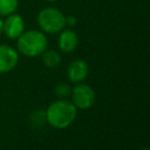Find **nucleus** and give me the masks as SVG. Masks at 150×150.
Wrapping results in <instances>:
<instances>
[{
	"label": "nucleus",
	"instance_id": "13",
	"mask_svg": "<svg viewBox=\"0 0 150 150\" xmlns=\"http://www.w3.org/2000/svg\"><path fill=\"white\" fill-rule=\"evenodd\" d=\"M2 23H4V20H2V16H0V35L2 34Z\"/></svg>",
	"mask_w": 150,
	"mask_h": 150
},
{
	"label": "nucleus",
	"instance_id": "9",
	"mask_svg": "<svg viewBox=\"0 0 150 150\" xmlns=\"http://www.w3.org/2000/svg\"><path fill=\"white\" fill-rule=\"evenodd\" d=\"M41 56L42 63L48 68H56L61 63V55L54 49H46Z\"/></svg>",
	"mask_w": 150,
	"mask_h": 150
},
{
	"label": "nucleus",
	"instance_id": "3",
	"mask_svg": "<svg viewBox=\"0 0 150 150\" xmlns=\"http://www.w3.org/2000/svg\"><path fill=\"white\" fill-rule=\"evenodd\" d=\"M38 25L45 34H57L66 27V15L56 7H45L36 16Z\"/></svg>",
	"mask_w": 150,
	"mask_h": 150
},
{
	"label": "nucleus",
	"instance_id": "5",
	"mask_svg": "<svg viewBox=\"0 0 150 150\" xmlns=\"http://www.w3.org/2000/svg\"><path fill=\"white\" fill-rule=\"evenodd\" d=\"M23 32H25V21L20 14L15 12L6 16L2 23V33H5V35L8 39L16 40Z\"/></svg>",
	"mask_w": 150,
	"mask_h": 150
},
{
	"label": "nucleus",
	"instance_id": "7",
	"mask_svg": "<svg viewBox=\"0 0 150 150\" xmlns=\"http://www.w3.org/2000/svg\"><path fill=\"white\" fill-rule=\"evenodd\" d=\"M79 45V36L71 28H63L59 33L57 46L59 49L63 53H73Z\"/></svg>",
	"mask_w": 150,
	"mask_h": 150
},
{
	"label": "nucleus",
	"instance_id": "14",
	"mask_svg": "<svg viewBox=\"0 0 150 150\" xmlns=\"http://www.w3.org/2000/svg\"><path fill=\"white\" fill-rule=\"evenodd\" d=\"M45 1H47V2H55V1H57V0H45Z\"/></svg>",
	"mask_w": 150,
	"mask_h": 150
},
{
	"label": "nucleus",
	"instance_id": "4",
	"mask_svg": "<svg viewBox=\"0 0 150 150\" xmlns=\"http://www.w3.org/2000/svg\"><path fill=\"white\" fill-rule=\"evenodd\" d=\"M71 102L77 109H89L95 103V91L89 84L76 83V86L70 91Z\"/></svg>",
	"mask_w": 150,
	"mask_h": 150
},
{
	"label": "nucleus",
	"instance_id": "15",
	"mask_svg": "<svg viewBox=\"0 0 150 150\" xmlns=\"http://www.w3.org/2000/svg\"><path fill=\"white\" fill-rule=\"evenodd\" d=\"M139 150H149V148H146V146H145V148H141Z\"/></svg>",
	"mask_w": 150,
	"mask_h": 150
},
{
	"label": "nucleus",
	"instance_id": "11",
	"mask_svg": "<svg viewBox=\"0 0 150 150\" xmlns=\"http://www.w3.org/2000/svg\"><path fill=\"white\" fill-rule=\"evenodd\" d=\"M54 91H55V94H56L59 97L64 98V97H67L68 95H70L71 89H70V87H69L68 84H66V83H59V84H56V87L54 88Z\"/></svg>",
	"mask_w": 150,
	"mask_h": 150
},
{
	"label": "nucleus",
	"instance_id": "8",
	"mask_svg": "<svg viewBox=\"0 0 150 150\" xmlns=\"http://www.w3.org/2000/svg\"><path fill=\"white\" fill-rule=\"evenodd\" d=\"M88 73H89L88 64L84 60L81 59L71 61L67 68V76L71 83H80L84 81L86 77L88 76Z\"/></svg>",
	"mask_w": 150,
	"mask_h": 150
},
{
	"label": "nucleus",
	"instance_id": "10",
	"mask_svg": "<svg viewBox=\"0 0 150 150\" xmlns=\"http://www.w3.org/2000/svg\"><path fill=\"white\" fill-rule=\"evenodd\" d=\"M19 7V0H0V16H7L15 13Z\"/></svg>",
	"mask_w": 150,
	"mask_h": 150
},
{
	"label": "nucleus",
	"instance_id": "1",
	"mask_svg": "<svg viewBox=\"0 0 150 150\" xmlns=\"http://www.w3.org/2000/svg\"><path fill=\"white\" fill-rule=\"evenodd\" d=\"M46 121L49 125L56 129L68 128L77 116V108L71 101L61 98L52 102L45 111Z\"/></svg>",
	"mask_w": 150,
	"mask_h": 150
},
{
	"label": "nucleus",
	"instance_id": "12",
	"mask_svg": "<svg viewBox=\"0 0 150 150\" xmlns=\"http://www.w3.org/2000/svg\"><path fill=\"white\" fill-rule=\"evenodd\" d=\"M76 23H77V19L74 15H67L66 16V26L74 27Z\"/></svg>",
	"mask_w": 150,
	"mask_h": 150
},
{
	"label": "nucleus",
	"instance_id": "6",
	"mask_svg": "<svg viewBox=\"0 0 150 150\" xmlns=\"http://www.w3.org/2000/svg\"><path fill=\"white\" fill-rule=\"evenodd\" d=\"M18 63L19 52L8 45H0V74L13 70Z\"/></svg>",
	"mask_w": 150,
	"mask_h": 150
},
{
	"label": "nucleus",
	"instance_id": "2",
	"mask_svg": "<svg viewBox=\"0 0 150 150\" xmlns=\"http://www.w3.org/2000/svg\"><path fill=\"white\" fill-rule=\"evenodd\" d=\"M48 46V39L46 34L38 29L25 30L16 39V50L28 57L40 56Z\"/></svg>",
	"mask_w": 150,
	"mask_h": 150
}]
</instances>
